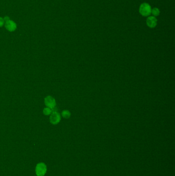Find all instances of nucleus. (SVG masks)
<instances>
[{
    "label": "nucleus",
    "mask_w": 175,
    "mask_h": 176,
    "mask_svg": "<svg viewBox=\"0 0 175 176\" xmlns=\"http://www.w3.org/2000/svg\"><path fill=\"white\" fill-rule=\"evenodd\" d=\"M152 8L149 4L147 3H143L139 7V12L144 17H148L151 14Z\"/></svg>",
    "instance_id": "f257e3e1"
},
{
    "label": "nucleus",
    "mask_w": 175,
    "mask_h": 176,
    "mask_svg": "<svg viewBox=\"0 0 175 176\" xmlns=\"http://www.w3.org/2000/svg\"><path fill=\"white\" fill-rule=\"evenodd\" d=\"M47 172V166L44 163H40L36 167V172L38 176H44Z\"/></svg>",
    "instance_id": "f03ea898"
},
{
    "label": "nucleus",
    "mask_w": 175,
    "mask_h": 176,
    "mask_svg": "<svg viewBox=\"0 0 175 176\" xmlns=\"http://www.w3.org/2000/svg\"><path fill=\"white\" fill-rule=\"evenodd\" d=\"M5 26L6 29L10 32L15 31V29L17 28V25L16 23L10 19L5 21Z\"/></svg>",
    "instance_id": "7ed1b4c3"
},
{
    "label": "nucleus",
    "mask_w": 175,
    "mask_h": 176,
    "mask_svg": "<svg viewBox=\"0 0 175 176\" xmlns=\"http://www.w3.org/2000/svg\"><path fill=\"white\" fill-rule=\"evenodd\" d=\"M44 103L45 105L50 109H53L56 106L55 99L51 96H48L45 98Z\"/></svg>",
    "instance_id": "20e7f679"
},
{
    "label": "nucleus",
    "mask_w": 175,
    "mask_h": 176,
    "mask_svg": "<svg viewBox=\"0 0 175 176\" xmlns=\"http://www.w3.org/2000/svg\"><path fill=\"white\" fill-rule=\"evenodd\" d=\"M61 115L57 112H53L50 117V122L52 124L57 125L61 121Z\"/></svg>",
    "instance_id": "39448f33"
},
{
    "label": "nucleus",
    "mask_w": 175,
    "mask_h": 176,
    "mask_svg": "<svg viewBox=\"0 0 175 176\" xmlns=\"http://www.w3.org/2000/svg\"><path fill=\"white\" fill-rule=\"evenodd\" d=\"M147 24L148 27L153 29L156 27L157 24V20L154 16H149L147 20Z\"/></svg>",
    "instance_id": "423d86ee"
},
{
    "label": "nucleus",
    "mask_w": 175,
    "mask_h": 176,
    "mask_svg": "<svg viewBox=\"0 0 175 176\" xmlns=\"http://www.w3.org/2000/svg\"><path fill=\"white\" fill-rule=\"evenodd\" d=\"M62 116L65 119H69L71 116V112L67 110H63L62 112Z\"/></svg>",
    "instance_id": "0eeeda50"
},
{
    "label": "nucleus",
    "mask_w": 175,
    "mask_h": 176,
    "mask_svg": "<svg viewBox=\"0 0 175 176\" xmlns=\"http://www.w3.org/2000/svg\"><path fill=\"white\" fill-rule=\"evenodd\" d=\"M160 10H159L157 8H154L152 10L151 14H152L154 17H157L160 15Z\"/></svg>",
    "instance_id": "6e6552de"
},
{
    "label": "nucleus",
    "mask_w": 175,
    "mask_h": 176,
    "mask_svg": "<svg viewBox=\"0 0 175 176\" xmlns=\"http://www.w3.org/2000/svg\"><path fill=\"white\" fill-rule=\"evenodd\" d=\"M52 112V109H50L49 108H45L43 110V113L46 115H50Z\"/></svg>",
    "instance_id": "1a4fd4ad"
},
{
    "label": "nucleus",
    "mask_w": 175,
    "mask_h": 176,
    "mask_svg": "<svg viewBox=\"0 0 175 176\" xmlns=\"http://www.w3.org/2000/svg\"><path fill=\"white\" fill-rule=\"evenodd\" d=\"M5 24V20L4 18L2 17H0V27H2Z\"/></svg>",
    "instance_id": "9d476101"
}]
</instances>
